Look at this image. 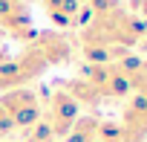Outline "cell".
<instances>
[{"instance_id": "1", "label": "cell", "mask_w": 147, "mask_h": 142, "mask_svg": "<svg viewBox=\"0 0 147 142\" xmlns=\"http://www.w3.org/2000/svg\"><path fill=\"white\" fill-rule=\"evenodd\" d=\"M46 70H49V64L40 58V52L32 44H26L18 58H0V90L6 93L15 87H26L29 81L43 76Z\"/></svg>"}, {"instance_id": "2", "label": "cell", "mask_w": 147, "mask_h": 142, "mask_svg": "<svg viewBox=\"0 0 147 142\" xmlns=\"http://www.w3.org/2000/svg\"><path fill=\"white\" fill-rule=\"evenodd\" d=\"M81 76L92 84V90L98 93L101 102L104 99H124V96H130V79H127V70H124L121 58L118 61H107V64H90Z\"/></svg>"}, {"instance_id": "3", "label": "cell", "mask_w": 147, "mask_h": 142, "mask_svg": "<svg viewBox=\"0 0 147 142\" xmlns=\"http://www.w3.org/2000/svg\"><path fill=\"white\" fill-rule=\"evenodd\" d=\"M0 107L9 113V119L15 122V128H35L40 122V99L35 90L29 87H15V90H6L0 96Z\"/></svg>"}, {"instance_id": "4", "label": "cell", "mask_w": 147, "mask_h": 142, "mask_svg": "<svg viewBox=\"0 0 147 142\" xmlns=\"http://www.w3.org/2000/svg\"><path fill=\"white\" fill-rule=\"evenodd\" d=\"M81 116V104L72 99L63 87L52 93L49 99V110H46V128L52 130L55 139H66V133L72 130V125Z\"/></svg>"}, {"instance_id": "5", "label": "cell", "mask_w": 147, "mask_h": 142, "mask_svg": "<svg viewBox=\"0 0 147 142\" xmlns=\"http://www.w3.org/2000/svg\"><path fill=\"white\" fill-rule=\"evenodd\" d=\"M0 29H6L9 35H18L23 41H32L35 26H32L29 3H23V0H0Z\"/></svg>"}, {"instance_id": "6", "label": "cell", "mask_w": 147, "mask_h": 142, "mask_svg": "<svg viewBox=\"0 0 147 142\" xmlns=\"http://www.w3.org/2000/svg\"><path fill=\"white\" fill-rule=\"evenodd\" d=\"M29 44L40 52V58H43L49 67L66 64L69 55H72V46H69V41H66L61 32H35Z\"/></svg>"}, {"instance_id": "7", "label": "cell", "mask_w": 147, "mask_h": 142, "mask_svg": "<svg viewBox=\"0 0 147 142\" xmlns=\"http://www.w3.org/2000/svg\"><path fill=\"white\" fill-rule=\"evenodd\" d=\"M121 125L136 142L147 139V93H130V102L121 113Z\"/></svg>"}, {"instance_id": "8", "label": "cell", "mask_w": 147, "mask_h": 142, "mask_svg": "<svg viewBox=\"0 0 147 142\" xmlns=\"http://www.w3.org/2000/svg\"><path fill=\"white\" fill-rule=\"evenodd\" d=\"M43 6L58 26H75L81 18V9H84L81 0H43Z\"/></svg>"}, {"instance_id": "9", "label": "cell", "mask_w": 147, "mask_h": 142, "mask_svg": "<svg viewBox=\"0 0 147 142\" xmlns=\"http://www.w3.org/2000/svg\"><path fill=\"white\" fill-rule=\"evenodd\" d=\"M63 90L75 99L78 104H98L101 99H98V93L92 90V84L84 79V76H78V79H69L66 84H63Z\"/></svg>"}, {"instance_id": "10", "label": "cell", "mask_w": 147, "mask_h": 142, "mask_svg": "<svg viewBox=\"0 0 147 142\" xmlns=\"http://www.w3.org/2000/svg\"><path fill=\"white\" fill-rule=\"evenodd\" d=\"M12 130H15V122L9 119V113H6L3 107H0V136H9Z\"/></svg>"}, {"instance_id": "11", "label": "cell", "mask_w": 147, "mask_h": 142, "mask_svg": "<svg viewBox=\"0 0 147 142\" xmlns=\"http://www.w3.org/2000/svg\"><path fill=\"white\" fill-rule=\"evenodd\" d=\"M144 3H147V0H144Z\"/></svg>"}]
</instances>
